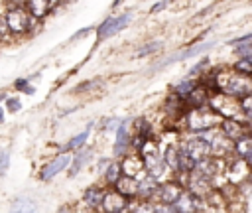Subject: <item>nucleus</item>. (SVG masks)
I'll use <instances>...</instances> for the list:
<instances>
[{
  "label": "nucleus",
  "mask_w": 252,
  "mask_h": 213,
  "mask_svg": "<svg viewBox=\"0 0 252 213\" xmlns=\"http://www.w3.org/2000/svg\"><path fill=\"white\" fill-rule=\"evenodd\" d=\"M181 122L187 132L195 134V132H201L207 128H217L220 122V116L215 110H211L209 105H205V106H197V108H187L181 116Z\"/></svg>",
  "instance_id": "1"
},
{
  "label": "nucleus",
  "mask_w": 252,
  "mask_h": 213,
  "mask_svg": "<svg viewBox=\"0 0 252 213\" xmlns=\"http://www.w3.org/2000/svg\"><path fill=\"white\" fill-rule=\"evenodd\" d=\"M4 20L8 26V32L12 37H24L28 34H32L33 26H37L39 22L35 18H32L28 14V10L24 6H8L4 12Z\"/></svg>",
  "instance_id": "2"
},
{
  "label": "nucleus",
  "mask_w": 252,
  "mask_h": 213,
  "mask_svg": "<svg viewBox=\"0 0 252 213\" xmlns=\"http://www.w3.org/2000/svg\"><path fill=\"white\" fill-rule=\"evenodd\" d=\"M217 83H219V89L226 95H232V97H242L246 93H252V83H250V77L248 75H240L236 71H224V69H217Z\"/></svg>",
  "instance_id": "3"
},
{
  "label": "nucleus",
  "mask_w": 252,
  "mask_h": 213,
  "mask_svg": "<svg viewBox=\"0 0 252 213\" xmlns=\"http://www.w3.org/2000/svg\"><path fill=\"white\" fill-rule=\"evenodd\" d=\"M132 16H134L132 12H124V14H120V16H108L102 24L96 26V39L102 41V39H106V37L116 36L118 32H122V30L132 22Z\"/></svg>",
  "instance_id": "4"
},
{
  "label": "nucleus",
  "mask_w": 252,
  "mask_h": 213,
  "mask_svg": "<svg viewBox=\"0 0 252 213\" xmlns=\"http://www.w3.org/2000/svg\"><path fill=\"white\" fill-rule=\"evenodd\" d=\"M183 185L175 179V178H171V179H167V181H159L158 183V187H156V191L152 193V197H150V201L152 203H167V205H171L181 193H183Z\"/></svg>",
  "instance_id": "5"
},
{
  "label": "nucleus",
  "mask_w": 252,
  "mask_h": 213,
  "mask_svg": "<svg viewBox=\"0 0 252 213\" xmlns=\"http://www.w3.org/2000/svg\"><path fill=\"white\" fill-rule=\"evenodd\" d=\"M224 179L232 185L244 181V179H250V162H246L244 158H228L226 160V166H224Z\"/></svg>",
  "instance_id": "6"
},
{
  "label": "nucleus",
  "mask_w": 252,
  "mask_h": 213,
  "mask_svg": "<svg viewBox=\"0 0 252 213\" xmlns=\"http://www.w3.org/2000/svg\"><path fill=\"white\" fill-rule=\"evenodd\" d=\"M177 146H179V150H181L183 154H187L193 162H197V160L209 156V142L203 140V138H199V136H195V134H193L191 138H181V140L177 142Z\"/></svg>",
  "instance_id": "7"
},
{
  "label": "nucleus",
  "mask_w": 252,
  "mask_h": 213,
  "mask_svg": "<svg viewBox=\"0 0 252 213\" xmlns=\"http://www.w3.org/2000/svg\"><path fill=\"white\" fill-rule=\"evenodd\" d=\"M183 187H185L189 193H193V195L207 197V195L213 191L215 183H213L209 178H205V176H201L199 172H195V170H193V172H189V174H187Z\"/></svg>",
  "instance_id": "8"
},
{
  "label": "nucleus",
  "mask_w": 252,
  "mask_h": 213,
  "mask_svg": "<svg viewBox=\"0 0 252 213\" xmlns=\"http://www.w3.org/2000/svg\"><path fill=\"white\" fill-rule=\"evenodd\" d=\"M209 154L211 156H217V158H222V160L232 158V140L228 136H224L219 130V126H217L215 134L209 140Z\"/></svg>",
  "instance_id": "9"
},
{
  "label": "nucleus",
  "mask_w": 252,
  "mask_h": 213,
  "mask_svg": "<svg viewBox=\"0 0 252 213\" xmlns=\"http://www.w3.org/2000/svg\"><path fill=\"white\" fill-rule=\"evenodd\" d=\"M71 152H63L61 150V154H57L51 162H47L43 168H41V172H39V179L41 181H49V179H53L57 174H61L63 170H67L69 168V162H71Z\"/></svg>",
  "instance_id": "10"
},
{
  "label": "nucleus",
  "mask_w": 252,
  "mask_h": 213,
  "mask_svg": "<svg viewBox=\"0 0 252 213\" xmlns=\"http://www.w3.org/2000/svg\"><path fill=\"white\" fill-rule=\"evenodd\" d=\"M126 205H128V199L112 187V189L104 191V197H102L98 209H102L106 213H126Z\"/></svg>",
  "instance_id": "11"
},
{
  "label": "nucleus",
  "mask_w": 252,
  "mask_h": 213,
  "mask_svg": "<svg viewBox=\"0 0 252 213\" xmlns=\"http://www.w3.org/2000/svg\"><path fill=\"white\" fill-rule=\"evenodd\" d=\"M219 130L228 136L230 140L250 132V120H240V118H220L219 122Z\"/></svg>",
  "instance_id": "12"
},
{
  "label": "nucleus",
  "mask_w": 252,
  "mask_h": 213,
  "mask_svg": "<svg viewBox=\"0 0 252 213\" xmlns=\"http://www.w3.org/2000/svg\"><path fill=\"white\" fill-rule=\"evenodd\" d=\"M130 118L126 120H120L118 126H116V140H114V156H124L128 150H130Z\"/></svg>",
  "instance_id": "13"
},
{
  "label": "nucleus",
  "mask_w": 252,
  "mask_h": 213,
  "mask_svg": "<svg viewBox=\"0 0 252 213\" xmlns=\"http://www.w3.org/2000/svg\"><path fill=\"white\" fill-rule=\"evenodd\" d=\"M120 164V170H122V174L124 176H132V178H140L146 170H144V164H142V158H140V154L138 152H134V154H124L122 156V162H118Z\"/></svg>",
  "instance_id": "14"
},
{
  "label": "nucleus",
  "mask_w": 252,
  "mask_h": 213,
  "mask_svg": "<svg viewBox=\"0 0 252 213\" xmlns=\"http://www.w3.org/2000/svg\"><path fill=\"white\" fill-rule=\"evenodd\" d=\"M209 91H207V87L201 83V81H197V85L191 89V93L183 99L185 101V106L187 108H197V106H205L207 105V101H209Z\"/></svg>",
  "instance_id": "15"
},
{
  "label": "nucleus",
  "mask_w": 252,
  "mask_h": 213,
  "mask_svg": "<svg viewBox=\"0 0 252 213\" xmlns=\"http://www.w3.org/2000/svg\"><path fill=\"white\" fill-rule=\"evenodd\" d=\"M232 156L244 158L246 162H252V136H250V132L232 140Z\"/></svg>",
  "instance_id": "16"
},
{
  "label": "nucleus",
  "mask_w": 252,
  "mask_h": 213,
  "mask_svg": "<svg viewBox=\"0 0 252 213\" xmlns=\"http://www.w3.org/2000/svg\"><path fill=\"white\" fill-rule=\"evenodd\" d=\"M118 193H122L126 199H132V197H138V178H132V176H120L116 179V183L112 185Z\"/></svg>",
  "instance_id": "17"
},
{
  "label": "nucleus",
  "mask_w": 252,
  "mask_h": 213,
  "mask_svg": "<svg viewBox=\"0 0 252 213\" xmlns=\"http://www.w3.org/2000/svg\"><path fill=\"white\" fill-rule=\"evenodd\" d=\"M215 43L213 41H205V43H197V45H191V47H187V49H183L181 53H177V55H171L169 59H165L159 67H165V65H169V63H173V61H183V59H191V57H195V55H199V53H203V51H207L209 47H213Z\"/></svg>",
  "instance_id": "18"
},
{
  "label": "nucleus",
  "mask_w": 252,
  "mask_h": 213,
  "mask_svg": "<svg viewBox=\"0 0 252 213\" xmlns=\"http://www.w3.org/2000/svg\"><path fill=\"white\" fill-rule=\"evenodd\" d=\"M24 8L32 18L41 22L49 12H51V2L49 0H24Z\"/></svg>",
  "instance_id": "19"
},
{
  "label": "nucleus",
  "mask_w": 252,
  "mask_h": 213,
  "mask_svg": "<svg viewBox=\"0 0 252 213\" xmlns=\"http://www.w3.org/2000/svg\"><path fill=\"white\" fill-rule=\"evenodd\" d=\"M75 154L71 156V162H69V166H71V176H75L77 172H81L91 160H93V150L91 148H77V150H73Z\"/></svg>",
  "instance_id": "20"
},
{
  "label": "nucleus",
  "mask_w": 252,
  "mask_h": 213,
  "mask_svg": "<svg viewBox=\"0 0 252 213\" xmlns=\"http://www.w3.org/2000/svg\"><path fill=\"white\" fill-rule=\"evenodd\" d=\"M158 183H159L158 178H154L152 174L144 172V174L138 178V197H140V199H150L152 193L156 191Z\"/></svg>",
  "instance_id": "21"
},
{
  "label": "nucleus",
  "mask_w": 252,
  "mask_h": 213,
  "mask_svg": "<svg viewBox=\"0 0 252 213\" xmlns=\"http://www.w3.org/2000/svg\"><path fill=\"white\" fill-rule=\"evenodd\" d=\"M104 187L100 185H89L85 191H83V203L89 207V209H98L100 207V201L104 197Z\"/></svg>",
  "instance_id": "22"
},
{
  "label": "nucleus",
  "mask_w": 252,
  "mask_h": 213,
  "mask_svg": "<svg viewBox=\"0 0 252 213\" xmlns=\"http://www.w3.org/2000/svg\"><path fill=\"white\" fill-rule=\"evenodd\" d=\"M171 211H175V213H189V211H195V209H193V195H191L187 189H183V193L171 203Z\"/></svg>",
  "instance_id": "23"
},
{
  "label": "nucleus",
  "mask_w": 252,
  "mask_h": 213,
  "mask_svg": "<svg viewBox=\"0 0 252 213\" xmlns=\"http://www.w3.org/2000/svg\"><path fill=\"white\" fill-rule=\"evenodd\" d=\"M91 126H93V122L83 130V132H79V134H75L67 144H65V148H63V152H73V150H77V148H81V146H85V142H87V138H89V134H91Z\"/></svg>",
  "instance_id": "24"
},
{
  "label": "nucleus",
  "mask_w": 252,
  "mask_h": 213,
  "mask_svg": "<svg viewBox=\"0 0 252 213\" xmlns=\"http://www.w3.org/2000/svg\"><path fill=\"white\" fill-rule=\"evenodd\" d=\"M197 81L199 79H183V81H179V83H175L173 87H171V93H175L177 97H181V99H185L189 93H191V89L197 85Z\"/></svg>",
  "instance_id": "25"
},
{
  "label": "nucleus",
  "mask_w": 252,
  "mask_h": 213,
  "mask_svg": "<svg viewBox=\"0 0 252 213\" xmlns=\"http://www.w3.org/2000/svg\"><path fill=\"white\" fill-rule=\"evenodd\" d=\"M102 172H104V181H106L110 187H112V185L116 183V179L122 176V170H120V164H118V162H108Z\"/></svg>",
  "instance_id": "26"
},
{
  "label": "nucleus",
  "mask_w": 252,
  "mask_h": 213,
  "mask_svg": "<svg viewBox=\"0 0 252 213\" xmlns=\"http://www.w3.org/2000/svg\"><path fill=\"white\" fill-rule=\"evenodd\" d=\"M232 71L240 73V75H252V57H238L232 63Z\"/></svg>",
  "instance_id": "27"
},
{
  "label": "nucleus",
  "mask_w": 252,
  "mask_h": 213,
  "mask_svg": "<svg viewBox=\"0 0 252 213\" xmlns=\"http://www.w3.org/2000/svg\"><path fill=\"white\" fill-rule=\"evenodd\" d=\"M207 69H209V59L205 57V59H199V61H197V63L187 71V75H185V77H187V79H199Z\"/></svg>",
  "instance_id": "28"
},
{
  "label": "nucleus",
  "mask_w": 252,
  "mask_h": 213,
  "mask_svg": "<svg viewBox=\"0 0 252 213\" xmlns=\"http://www.w3.org/2000/svg\"><path fill=\"white\" fill-rule=\"evenodd\" d=\"M238 106H240V112L250 118L252 116V93H246L242 97H238Z\"/></svg>",
  "instance_id": "29"
},
{
  "label": "nucleus",
  "mask_w": 252,
  "mask_h": 213,
  "mask_svg": "<svg viewBox=\"0 0 252 213\" xmlns=\"http://www.w3.org/2000/svg\"><path fill=\"white\" fill-rule=\"evenodd\" d=\"M134 134H140V136H152V124L146 120V118H136L134 120Z\"/></svg>",
  "instance_id": "30"
},
{
  "label": "nucleus",
  "mask_w": 252,
  "mask_h": 213,
  "mask_svg": "<svg viewBox=\"0 0 252 213\" xmlns=\"http://www.w3.org/2000/svg\"><path fill=\"white\" fill-rule=\"evenodd\" d=\"M14 87H16V91H22V93H26V95H33L35 93V89H33V85H30V79H16L14 81Z\"/></svg>",
  "instance_id": "31"
},
{
  "label": "nucleus",
  "mask_w": 252,
  "mask_h": 213,
  "mask_svg": "<svg viewBox=\"0 0 252 213\" xmlns=\"http://www.w3.org/2000/svg\"><path fill=\"white\" fill-rule=\"evenodd\" d=\"M159 47H161V41H150V43H146V45H142V47L138 49V55H140V57H144V55H150V53L158 51Z\"/></svg>",
  "instance_id": "32"
},
{
  "label": "nucleus",
  "mask_w": 252,
  "mask_h": 213,
  "mask_svg": "<svg viewBox=\"0 0 252 213\" xmlns=\"http://www.w3.org/2000/svg\"><path fill=\"white\" fill-rule=\"evenodd\" d=\"M234 51L238 57H252V43L250 41H244L240 45H234Z\"/></svg>",
  "instance_id": "33"
},
{
  "label": "nucleus",
  "mask_w": 252,
  "mask_h": 213,
  "mask_svg": "<svg viewBox=\"0 0 252 213\" xmlns=\"http://www.w3.org/2000/svg\"><path fill=\"white\" fill-rule=\"evenodd\" d=\"M4 105H6V108H8L10 112H18V110L22 108V101H20L18 97H6V99H4Z\"/></svg>",
  "instance_id": "34"
},
{
  "label": "nucleus",
  "mask_w": 252,
  "mask_h": 213,
  "mask_svg": "<svg viewBox=\"0 0 252 213\" xmlns=\"http://www.w3.org/2000/svg\"><path fill=\"white\" fill-rule=\"evenodd\" d=\"M14 209H16V211H32V209H33V203H32L30 199H22V197H20V199L14 201Z\"/></svg>",
  "instance_id": "35"
},
{
  "label": "nucleus",
  "mask_w": 252,
  "mask_h": 213,
  "mask_svg": "<svg viewBox=\"0 0 252 213\" xmlns=\"http://www.w3.org/2000/svg\"><path fill=\"white\" fill-rule=\"evenodd\" d=\"M10 166V152L8 150H2L0 152V174H4Z\"/></svg>",
  "instance_id": "36"
},
{
  "label": "nucleus",
  "mask_w": 252,
  "mask_h": 213,
  "mask_svg": "<svg viewBox=\"0 0 252 213\" xmlns=\"http://www.w3.org/2000/svg\"><path fill=\"white\" fill-rule=\"evenodd\" d=\"M12 36H10V32H8V26H6V20H4V16H0V41H6V39H10Z\"/></svg>",
  "instance_id": "37"
},
{
  "label": "nucleus",
  "mask_w": 252,
  "mask_h": 213,
  "mask_svg": "<svg viewBox=\"0 0 252 213\" xmlns=\"http://www.w3.org/2000/svg\"><path fill=\"white\" fill-rule=\"evenodd\" d=\"M98 85V81H94V79H91V81H85V83H81V85H77L75 87V91L77 93H85L87 89H91V87H96Z\"/></svg>",
  "instance_id": "38"
},
{
  "label": "nucleus",
  "mask_w": 252,
  "mask_h": 213,
  "mask_svg": "<svg viewBox=\"0 0 252 213\" xmlns=\"http://www.w3.org/2000/svg\"><path fill=\"white\" fill-rule=\"evenodd\" d=\"M244 41H252V36H250V34H244L242 37H236V39H230L228 43H230V45H240V43H244Z\"/></svg>",
  "instance_id": "39"
},
{
  "label": "nucleus",
  "mask_w": 252,
  "mask_h": 213,
  "mask_svg": "<svg viewBox=\"0 0 252 213\" xmlns=\"http://www.w3.org/2000/svg\"><path fill=\"white\" fill-rule=\"evenodd\" d=\"M165 6H167V2H165V0H159V2H156V4L150 8V14H158V12L163 10Z\"/></svg>",
  "instance_id": "40"
},
{
  "label": "nucleus",
  "mask_w": 252,
  "mask_h": 213,
  "mask_svg": "<svg viewBox=\"0 0 252 213\" xmlns=\"http://www.w3.org/2000/svg\"><path fill=\"white\" fill-rule=\"evenodd\" d=\"M118 122H120V118H108V120L104 122V130H116Z\"/></svg>",
  "instance_id": "41"
},
{
  "label": "nucleus",
  "mask_w": 252,
  "mask_h": 213,
  "mask_svg": "<svg viewBox=\"0 0 252 213\" xmlns=\"http://www.w3.org/2000/svg\"><path fill=\"white\" fill-rule=\"evenodd\" d=\"M93 32V26H89V28H85V30H81V32H77V34H73V37L71 39H81V37H85L87 34H91Z\"/></svg>",
  "instance_id": "42"
},
{
  "label": "nucleus",
  "mask_w": 252,
  "mask_h": 213,
  "mask_svg": "<svg viewBox=\"0 0 252 213\" xmlns=\"http://www.w3.org/2000/svg\"><path fill=\"white\" fill-rule=\"evenodd\" d=\"M108 162H110V158H104V160H100V162H98V168H100V172L106 168V164H108Z\"/></svg>",
  "instance_id": "43"
},
{
  "label": "nucleus",
  "mask_w": 252,
  "mask_h": 213,
  "mask_svg": "<svg viewBox=\"0 0 252 213\" xmlns=\"http://www.w3.org/2000/svg\"><path fill=\"white\" fill-rule=\"evenodd\" d=\"M6 97H8V95H6V91H0V103H2Z\"/></svg>",
  "instance_id": "44"
},
{
  "label": "nucleus",
  "mask_w": 252,
  "mask_h": 213,
  "mask_svg": "<svg viewBox=\"0 0 252 213\" xmlns=\"http://www.w3.org/2000/svg\"><path fill=\"white\" fill-rule=\"evenodd\" d=\"M4 122V110H2V106H0V124Z\"/></svg>",
  "instance_id": "45"
},
{
  "label": "nucleus",
  "mask_w": 252,
  "mask_h": 213,
  "mask_svg": "<svg viewBox=\"0 0 252 213\" xmlns=\"http://www.w3.org/2000/svg\"><path fill=\"white\" fill-rule=\"evenodd\" d=\"M120 2H122V0H114V2H112V6H118Z\"/></svg>",
  "instance_id": "46"
},
{
  "label": "nucleus",
  "mask_w": 252,
  "mask_h": 213,
  "mask_svg": "<svg viewBox=\"0 0 252 213\" xmlns=\"http://www.w3.org/2000/svg\"><path fill=\"white\" fill-rule=\"evenodd\" d=\"M165 2H167V4H169V2H173V0H165Z\"/></svg>",
  "instance_id": "47"
}]
</instances>
